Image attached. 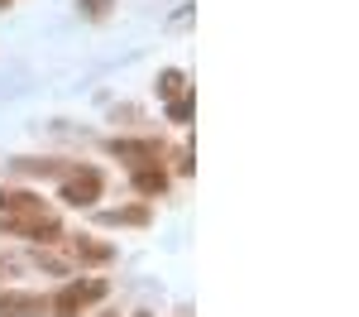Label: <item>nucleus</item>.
Masks as SVG:
<instances>
[{
  "label": "nucleus",
  "mask_w": 359,
  "mask_h": 317,
  "mask_svg": "<svg viewBox=\"0 0 359 317\" xmlns=\"http://www.w3.org/2000/svg\"><path fill=\"white\" fill-rule=\"evenodd\" d=\"M106 5H111V0H86L82 10H86V15H101V10H106Z\"/></svg>",
  "instance_id": "nucleus-8"
},
{
  "label": "nucleus",
  "mask_w": 359,
  "mask_h": 317,
  "mask_svg": "<svg viewBox=\"0 0 359 317\" xmlns=\"http://www.w3.org/2000/svg\"><path fill=\"white\" fill-rule=\"evenodd\" d=\"M168 115H172V120H192V96H177V101L168 106Z\"/></svg>",
  "instance_id": "nucleus-6"
},
{
  "label": "nucleus",
  "mask_w": 359,
  "mask_h": 317,
  "mask_svg": "<svg viewBox=\"0 0 359 317\" xmlns=\"http://www.w3.org/2000/svg\"><path fill=\"white\" fill-rule=\"evenodd\" d=\"M77 250H82V259H91V264H101V259H111V255H115L111 245H101V240H86V235H77Z\"/></svg>",
  "instance_id": "nucleus-4"
},
{
  "label": "nucleus",
  "mask_w": 359,
  "mask_h": 317,
  "mask_svg": "<svg viewBox=\"0 0 359 317\" xmlns=\"http://www.w3.org/2000/svg\"><path fill=\"white\" fill-rule=\"evenodd\" d=\"M139 317H149V313H139Z\"/></svg>",
  "instance_id": "nucleus-10"
},
{
  "label": "nucleus",
  "mask_w": 359,
  "mask_h": 317,
  "mask_svg": "<svg viewBox=\"0 0 359 317\" xmlns=\"http://www.w3.org/2000/svg\"><path fill=\"white\" fill-rule=\"evenodd\" d=\"M177 86H182V72H168V77H163V91H168V96H172Z\"/></svg>",
  "instance_id": "nucleus-7"
},
{
  "label": "nucleus",
  "mask_w": 359,
  "mask_h": 317,
  "mask_svg": "<svg viewBox=\"0 0 359 317\" xmlns=\"http://www.w3.org/2000/svg\"><path fill=\"white\" fill-rule=\"evenodd\" d=\"M96 198H101V173L96 169H77L62 183V202H72V207H91Z\"/></svg>",
  "instance_id": "nucleus-1"
},
{
  "label": "nucleus",
  "mask_w": 359,
  "mask_h": 317,
  "mask_svg": "<svg viewBox=\"0 0 359 317\" xmlns=\"http://www.w3.org/2000/svg\"><path fill=\"white\" fill-rule=\"evenodd\" d=\"M106 221H120V226H144V221H149V216H144V212H139V207H125V212H111V216H106Z\"/></svg>",
  "instance_id": "nucleus-5"
},
{
  "label": "nucleus",
  "mask_w": 359,
  "mask_h": 317,
  "mask_svg": "<svg viewBox=\"0 0 359 317\" xmlns=\"http://www.w3.org/2000/svg\"><path fill=\"white\" fill-rule=\"evenodd\" d=\"M0 317H39L34 293H0Z\"/></svg>",
  "instance_id": "nucleus-2"
},
{
  "label": "nucleus",
  "mask_w": 359,
  "mask_h": 317,
  "mask_svg": "<svg viewBox=\"0 0 359 317\" xmlns=\"http://www.w3.org/2000/svg\"><path fill=\"white\" fill-rule=\"evenodd\" d=\"M135 188H139V193H163V188H168L163 169H135Z\"/></svg>",
  "instance_id": "nucleus-3"
},
{
  "label": "nucleus",
  "mask_w": 359,
  "mask_h": 317,
  "mask_svg": "<svg viewBox=\"0 0 359 317\" xmlns=\"http://www.w3.org/2000/svg\"><path fill=\"white\" fill-rule=\"evenodd\" d=\"M0 5H10V0H0Z\"/></svg>",
  "instance_id": "nucleus-9"
}]
</instances>
